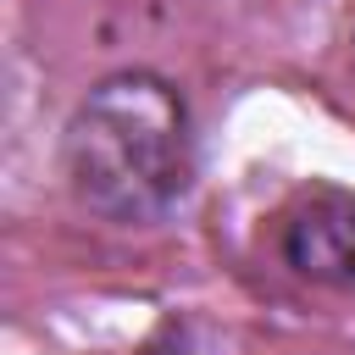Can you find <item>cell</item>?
Listing matches in <instances>:
<instances>
[{
	"label": "cell",
	"mask_w": 355,
	"mask_h": 355,
	"mask_svg": "<svg viewBox=\"0 0 355 355\" xmlns=\"http://www.w3.org/2000/svg\"><path fill=\"white\" fill-rule=\"evenodd\" d=\"M72 194L111 222L166 216L194 178L189 111L172 83L150 72H116L94 83L67 122Z\"/></svg>",
	"instance_id": "6da1fadb"
},
{
	"label": "cell",
	"mask_w": 355,
	"mask_h": 355,
	"mask_svg": "<svg viewBox=\"0 0 355 355\" xmlns=\"http://www.w3.org/2000/svg\"><path fill=\"white\" fill-rule=\"evenodd\" d=\"M283 255L300 277L355 288V194L316 183L283 216Z\"/></svg>",
	"instance_id": "7a4b0ae2"
}]
</instances>
